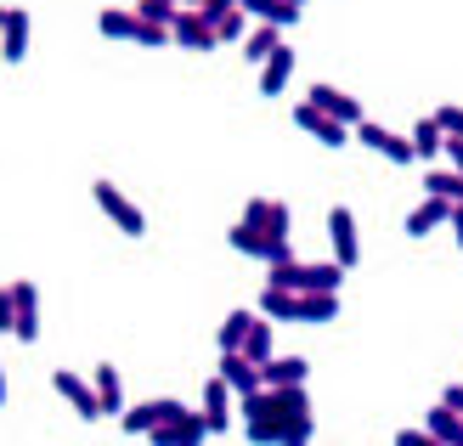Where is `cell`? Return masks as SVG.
Returning <instances> with one entry per match:
<instances>
[{
	"label": "cell",
	"mask_w": 463,
	"mask_h": 446,
	"mask_svg": "<svg viewBox=\"0 0 463 446\" xmlns=\"http://www.w3.org/2000/svg\"><path fill=\"white\" fill-rule=\"evenodd\" d=\"M441 402H447V407H458V413H463V384H447V390H441Z\"/></svg>",
	"instance_id": "36"
},
{
	"label": "cell",
	"mask_w": 463,
	"mask_h": 446,
	"mask_svg": "<svg viewBox=\"0 0 463 446\" xmlns=\"http://www.w3.org/2000/svg\"><path fill=\"white\" fill-rule=\"evenodd\" d=\"M243 350L254 362H271V322H266V311L254 317V327H249V339H243Z\"/></svg>",
	"instance_id": "29"
},
{
	"label": "cell",
	"mask_w": 463,
	"mask_h": 446,
	"mask_svg": "<svg viewBox=\"0 0 463 446\" xmlns=\"http://www.w3.org/2000/svg\"><path fill=\"white\" fill-rule=\"evenodd\" d=\"M412 153H419V164H435V153H447V130H441L435 113L412 125Z\"/></svg>",
	"instance_id": "19"
},
{
	"label": "cell",
	"mask_w": 463,
	"mask_h": 446,
	"mask_svg": "<svg viewBox=\"0 0 463 446\" xmlns=\"http://www.w3.org/2000/svg\"><path fill=\"white\" fill-rule=\"evenodd\" d=\"M452 209H458L452 198H435V193H430V198L407 215V226H402V232H407V238H430L435 226H452Z\"/></svg>",
	"instance_id": "14"
},
{
	"label": "cell",
	"mask_w": 463,
	"mask_h": 446,
	"mask_svg": "<svg viewBox=\"0 0 463 446\" xmlns=\"http://www.w3.org/2000/svg\"><path fill=\"white\" fill-rule=\"evenodd\" d=\"M0 317H6V327L23 339V345H34L40 339V289L34 283H6V299H0Z\"/></svg>",
	"instance_id": "4"
},
{
	"label": "cell",
	"mask_w": 463,
	"mask_h": 446,
	"mask_svg": "<svg viewBox=\"0 0 463 446\" xmlns=\"http://www.w3.org/2000/svg\"><path fill=\"white\" fill-rule=\"evenodd\" d=\"M254 317H260V311H232V317L221 322V334H215V345H221V350H243V339H249V327H254Z\"/></svg>",
	"instance_id": "25"
},
{
	"label": "cell",
	"mask_w": 463,
	"mask_h": 446,
	"mask_svg": "<svg viewBox=\"0 0 463 446\" xmlns=\"http://www.w3.org/2000/svg\"><path fill=\"white\" fill-rule=\"evenodd\" d=\"M243 17H249L243 6H238V12H226V17L215 23V34H221V40H249V34H243Z\"/></svg>",
	"instance_id": "31"
},
{
	"label": "cell",
	"mask_w": 463,
	"mask_h": 446,
	"mask_svg": "<svg viewBox=\"0 0 463 446\" xmlns=\"http://www.w3.org/2000/svg\"><path fill=\"white\" fill-rule=\"evenodd\" d=\"M203 435H215L210 418H203V407H198V413H193V407H175L170 418H158V424H153L147 441H158V446H193V441H203Z\"/></svg>",
	"instance_id": "6"
},
{
	"label": "cell",
	"mask_w": 463,
	"mask_h": 446,
	"mask_svg": "<svg viewBox=\"0 0 463 446\" xmlns=\"http://www.w3.org/2000/svg\"><path fill=\"white\" fill-rule=\"evenodd\" d=\"M277 45H283V34H277V23H254L249 40H243V62L260 68L266 57H277Z\"/></svg>",
	"instance_id": "18"
},
{
	"label": "cell",
	"mask_w": 463,
	"mask_h": 446,
	"mask_svg": "<svg viewBox=\"0 0 463 446\" xmlns=\"http://www.w3.org/2000/svg\"><path fill=\"white\" fill-rule=\"evenodd\" d=\"M424 441H435V435H430V430H402V435H396V446H424Z\"/></svg>",
	"instance_id": "35"
},
{
	"label": "cell",
	"mask_w": 463,
	"mask_h": 446,
	"mask_svg": "<svg viewBox=\"0 0 463 446\" xmlns=\"http://www.w3.org/2000/svg\"><path fill=\"white\" fill-rule=\"evenodd\" d=\"M306 102H317V108H328L334 119H345V125H351V130H356V125L367 119V113H362V102L351 97V90H339V85H311V90H306Z\"/></svg>",
	"instance_id": "13"
},
{
	"label": "cell",
	"mask_w": 463,
	"mask_h": 446,
	"mask_svg": "<svg viewBox=\"0 0 463 446\" xmlns=\"http://www.w3.org/2000/svg\"><path fill=\"white\" fill-rule=\"evenodd\" d=\"M90 193H97V204H102V215L113 221V226H119L125 232V238H142V232H147V221H142V209H136L125 193H119V186H113V181H97V186H90Z\"/></svg>",
	"instance_id": "8"
},
{
	"label": "cell",
	"mask_w": 463,
	"mask_h": 446,
	"mask_svg": "<svg viewBox=\"0 0 463 446\" xmlns=\"http://www.w3.org/2000/svg\"><path fill=\"white\" fill-rule=\"evenodd\" d=\"M260 311H266L271 322H299V289H277V283H266Z\"/></svg>",
	"instance_id": "21"
},
{
	"label": "cell",
	"mask_w": 463,
	"mask_h": 446,
	"mask_svg": "<svg viewBox=\"0 0 463 446\" xmlns=\"http://www.w3.org/2000/svg\"><path fill=\"white\" fill-rule=\"evenodd\" d=\"M339 294H299V322H334Z\"/></svg>",
	"instance_id": "27"
},
{
	"label": "cell",
	"mask_w": 463,
	"mask_h": 446,
	"mask_svg": "<svg viewBox=\"0 0 463 446\" xmlns=\"http://www.w3.org/2000/svg\"><path fill=\"white\" fill-rule=\"evenodd\" d=\"M328 238H334V261H339L345 271H356V261H362V249H356V215H351L345 204L328 209Z\"/></svg>",
	"instance_id": "12"
},
{
	"label": "cell",
	"mask_w": 463,
	"mask_h": 446,
	"mask_svg": "<svg viewBox=\"0 0 463 446\" xmlns=\"http://www.w3.org/2000/svg\"><path fill=\"white\" fill-rule=\"evenodd\" d=\"M294 6H306V0H294Z\"/></svg>",
	"instance_id": "39"
},
{
	"label": "cell",
	"mask_w": 463,
	"mask_h": 446,
	"mask_svg": "<svg viewBox=\"0 0 463 446\" xmlns=\"http://www.w3.org/2000/svg\"><path fill=\"white\" fill-rule=\"evenodd\" d=\"M294 80V45H277V57L260 62V97H277V90H288Z\"/></svg>",
	"instance_id": "16"
},
{
	"label": "cell",
	"mask_w": 463,
	"mask_h": 446,
	"mask_svg": "<svg viewBox=\"0 0 463 446\" xmlns=\"http://www.w3.org/2000/svg\"><path fill=\"white\" fill-rule=\"evenodd\" d=\"M294 125L306 130V136H317L322 147H345V142H356V130H351V125H345V119H334L328 108L306 102V97H299V108H294Z\"/></svg>",
	"instance_id": "5"
},
{
	"label": "cell",
	"mask_w": 463,
	"mask_h": 446,
	"mask_svg": "<svg viewBox=\"0 0 463 446\" xmlns=\"http://www.w3.org/2000/svg\"><path fill=\"white\" fill-rule=\"evenodd\" d=\"M424 193H435V198H452V204H463V176L452 170V164H447V170H435V164H430V176H424Z\"/></svg>",
	"instance_id": "26"
},
{
	"label": "cell",
	"mask_w": 463,
	"mask_h": 446,
	"mask_svg": "<svg viewBox=\"0 0 463 446\" xmlns=\"http://www.w3.org/2000/svg\"><path fill=\"white\" fill-rule=\"evenodd\" d=\"M447 158H452V170L463 176V136H447Z\"/></svg>",
	"instance_id": "34"
},
{
	"label": "cell",
	"mask_w": 463,
	"mask_h": 446,
	"mask_svg": "<svg viewBox=\"0 0 463 446\" xmlns=\"http://www.w3.org/2000/svg\"><path fill=\"white\" fill-rule=\"evenodd\" d=\"M97 390H102V407H108V413L125 407V384H119V367H113V362L97 367Z\"/></svg>",
	"instance_id": "28"
},
{
	"label": "cell",
	"mask_w": 463,
	"mask_h": 446,
	"mask_svg": "<svg viewBox=\"0 0 463 446\" xmlns=\"http://www.w3.org/2000/svg\"><path fill=\"white\" fill-rule=\"evenodd\" d=\"M452 232H458V249H463V204L452 209Z\"/></svg>",
	"instance_id": "37"
},
{
	"label": "cell",
	"mask_w": 463,
	"mask_h": 446,
	"mask_svg": "<svg viewBox=\"0 0 463 446\" xmlns=\"http://www.w3.org/2000/svg\"><path fill=\"white\" fill-rule=\"evenodd\" d=\"M198 12H210V17H215V23H221V17H226V12H238V0H203V6H198Z\"/></svg>",
	"instance_id": "33"
},
{
	"label": "cell",
	"mask_w": 463,
	"mask_h": 446,
	"mask_svg": "<svg viewBox=\"0 0 463 446\" xmlns=\"http://www.w3.org/2000/svg\"><path fill=\"white\" fill-rule=\"evenodd\" d=\"M215 373H221V379H226L232 390H238V402L266 384V373H260V362H254L249 350H221V367H215Z\"/></svg>",
	"instance_id": "10"
},
{
	"label": "cell",
	"mask_w": 463,
	"mask_h": 446,
	"mask_svg": "<svg viewBox=\"0 0 463 446\" xmlns=\"http://www.w3.org/2000/svg\"><path fill=\"white\" fill-rule=\"evenodd\" d=\"M97 29H102V40H125V45H175V29L147 23L142 12H119V6H108L97 17Z\"/></svg>",
	"instance_id": "3"
},
{
	"label": "cell",
	"mask_w": 463,
	"mask_h": 446,
	"mask_svg": "<svg viewBox=\"0 0 463 446\" xmlns=\"http://www.w3.org/2000/svg\"><path fill=\"white\" fill-rule=\"evenodd\" d=\"M187 6H203V0H187Z\"/></svg>",
	"instance_id": "38"
},
{
	"label": "cell",
	"mask_w": 463,
	"mask_h": 446,
	"mask_svg": "<svg viewBox=\"0 0 463 446\" xmlns=\"http://www.w3.org/2000/svg\"><path fill=\"white\" fill-rule=\"evenodd\" d=\"M23 52H29V12L12 6L6 12V62H23Z\"/></svg>",
	"instance_id": "24"
},
{
	"label": "cell",
	"mask_w": 463,
	"mask_h": 446,
	"mask_svg": "<svg viewBox=\"0 0 463 446\" xmlns=\"http://www.w3.org/2000/svg\"><path fill=\"white\" fill-rule=\"evenodd\" d=\"M356 142H362V147H373V153H384L390 164H419V153H412V136H390V130L373 125V119H362V125H356Z\"/></svg>",
	"instance_id": "11"
},
{
	"label": "cell",
	"mask_w": 463,
	"mask_h": 446,
	"mask_svg": "<svg viewBox=\"0 0 463 446\" xmlns=\"http://www.w3.org/2000/svg\"><path fill=\"white\" fill-rule=\"evenodd\" d=\"M136 12H142L147 23H165V29H170L181 6H175V0H136Z\"/></svg>",
	"instance_id": "30"
},
{
	"label": "cell",
	"mask_w": 463,
	"mask_h": 446,
	"mask_svg": "<svg viewBox=\"0 0 463 446\" xmlns=\"http://www.w3.org/2000/svg\"><path fill=\"white\" fill-rule=\"evenodd\" d=\"M311 402L306 384H260L243 395V435L249 441H283V446H306L311 441Z\"/></svg>",
	"instance_id": "1"
},
{
	"label": "cell",
	"mask_w": 463,
	"mask_h": 446,
	"mask_svg": "<svg viewBox=\"0 0 463 446\" xmlns=\"http://www.w3.org/2000/svg\"><path fill=\"white\" fill-rule=\"evenodd\" d=\"M232 395H238V390H232L221 373H210V379H203V418H210V430H215V435L226 430V418H232V407H226Z\"/></svg>",
	"instance_id": "15"
},
{
	"label": "cell",
	"mask_w": 463,
	"mask_h": 446,
	"mask_svg": "<svg viewBox=\"0 0 463 446\" xmlns=\"http://www.w3.org/2000/svg\"><path fill=\"white\" fill-rule=\"evenodd\" d=\"M266 283H277V289H299V294H339L345 266H339V261H311V266L277 261V266L266 271Z\"/></svg>",
	"instance_id": "2"
},
{
	"label": "cell",
	"mask_w": 463,
	"mask_h": 446,
	"mask_svg": "<svg viewBox=\"0 0 463 446\" xmlns=\"http://www.w3.org/2000/svg\"><path fill=\"white\" fill-rule=\"evenodd\" d=\"M430 435L435 441H447V446H463V413L458 407H430Z\"/></svg>",
	"instance_id": "23"
},
{
	"label": "cell",
	"mask_w": 463,
	"mask_h": 446,
	"mask_svg": "<svg viewBox=\"0 0 463 446\" xmlns=\"http://www.w3.org/2000/svg\"><path fill=\"white\" fill-rule=\"evenodd\" d=\"M181 402H170V395H158V402H142V407H130L125 413V435H153L158 418H170Z\"/></svg>",
	"instance_id": "17"
},
{
	"label": "cell",
	"mask_w": 463,
	"mask_h": 446,
	"mask_svg": "<svg viewBox=\"0 0 463 446\" xmlns=\"http://www.w3.org/2000/svg\"><path fill=\"white\" fill-rule=\"evenodd\" d=\"M238 6H243L249 17H260V23H277V29L299 23V12H306V6H294V0H238Z\"/></svg>",
	"instance_id": "20"
},
{
	"label": "cell",
	"mask_w": 463,
	"mask_h": 446,
	"mask_svg": "<svg viewBox=\"0 0 463 446\" xmlns=\"http://www.w3.org/2000/svg\"><path fill=\"white\" fill-rule=\"evenodd\" d=\"M260 373H266V384H306L311 362L306 356H271V362H260Z\"/></svg>",
	"instance_id": "22"
},
{
	"label": "cell",
	"mask_w": 463,
	"mask_h": 446,
	"mask_svg": "<svg viewBox=\"0 0 463 446\" xmlns=\"http://www.w3.org/2000/svg\"><path fill=\"white\" fill-rule=\"evenodd\" d=\"M52 390H57V395H62V402L74 407L80 418H85V424H90V418H102V413H108V407H102V390H97V379L85 384L74 367H57V373H52Z\"/></svg>",
	"instance_id": "7"
},
{
	"label": "cell",
	"mask_w": 463,
	"mask_h": 446,
	"mask_svg": "<svg viewBox=\"0 0 463 446\" xmlns=\"http://www.w3.org/2000/svg\"><path fill=\"white\" fill-rule=\"evenodd\" d=\"M170 29H175V45H181V52H215V40H221V34H215V17L198 12V6L175 12Z\"/></svg>",
	"instance_id": "9"
},
{
	"label": "cell",
	"mask_w": 463,
	"mask_h": 446,
	"mask_svg": "<svg viewBox=\"0 0 463 446\" xmlns=\"http://www.w3.org/2000/svg\"><path fill=\"white\" fill-rule=\"evenodd\" d=\"M435 119H441L447 136H463V108H435Z\"/></svg>",
	"instance_id": "32"
}]
</instances>
